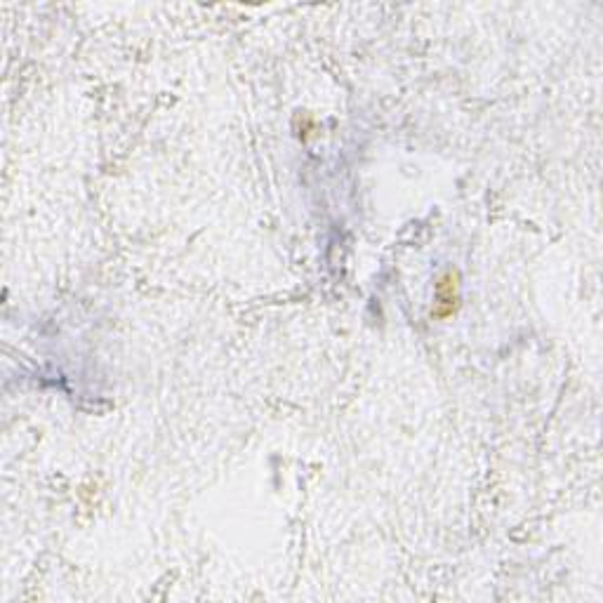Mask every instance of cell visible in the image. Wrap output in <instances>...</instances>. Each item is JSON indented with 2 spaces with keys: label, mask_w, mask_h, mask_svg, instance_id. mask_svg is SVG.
<instances>
[{
  "label": "cell",
  "mask_w": 603,
  "mask_h": 603,
  "mask_svg": "<svg viewBox=\"0 0 603 603\" xmlns=\"http://www.w3.org/2000/svg\"><path fill=\"white\" fill-rule=\"evenodd\" d=\"M457 305H460V279L455 272H446L436 283V305L431 309V316H453L457 312Z\"/></svg>",
  "instance_id": "cell-1"
}]
</instances>
